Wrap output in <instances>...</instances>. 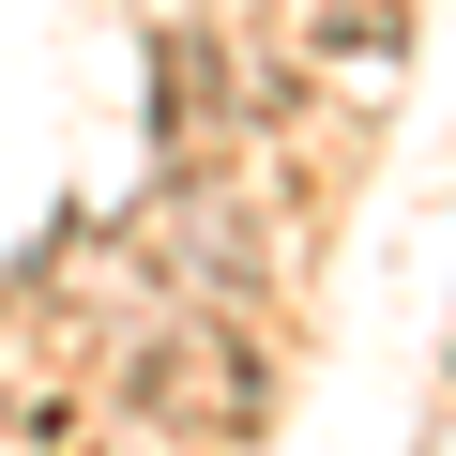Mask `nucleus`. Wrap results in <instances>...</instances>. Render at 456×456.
<instances>
[{"mask_svg": "<svg viewBox=\"0 0 456 456\" xmlns=\"http://www.w3.org/2000/svg\"><path fill=\"white\" fill-rule=\"evenodd\" d=\"M137 16H167V0H137Z\"/></svg>", "mask_w": 456, "mask_h": 456, "instance_id": "1", "label": "nucleus"}]
</instances>
